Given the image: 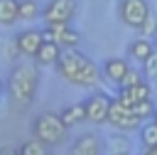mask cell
Returning <instances> with one entry per match:
<instances>
[{
    "label": "cell",
    "instance_id": "obj_1",
    "mask_svg": "<svg viewBox=\"0 0 157 155\" xmlns=\"http://www.w3.org/2000/svg\"><path fill=\"white\" fill-rule=\"evenodd\" d=\"M56 69L61 74V79H66L74 86H83V89H93L98 86L103 71H98V66L81 52H76L74 47L61 49V57L56 62Z\"/></svg>",
    "mask_w": 157,
    "mask_h": 155
},
{
    "label": "cell",
    "instance_id": "obj_2",
    "mask_svg": "<svg viewBox=\"0 0 157 155\" xmlns=\"http://www.w3.org/2000/svg\"><path fill=\"white\" fill-rule=\"evenodd\" d=\"M37 69L32 64H17L7 81H5V91H7V101L12 108H25L32 103L34 93H37Z\"/></svg>",
    "mask_w": 157,
    "mask_h": 155
},
{
    "label": "cell",
    "instance_id": "obj_3",
    "mask_svg": "<svg viewBox=\"0 0 157 155\" xmlns=\"http://www.w3.org/2000/svg\"><path fill=\"white\" fill-rule=\"evenodd\" d=\"M66 123L61 118V113H52V111H44L39 113L34 121H32V135L44 145V148H52V145H59L66 135Z\"/></svg>",
    "mask_w": 157,
    "mask_h": 155
},
{
    "label": "cell",
    "instance_id": "obj_4",
    "mask_svg": "<svg viewBox=\"0 0 157 155\" xmlns=\"http://www.w3.org/2000/svg\"><path fill=\"white\" fill-rule=\"evenodd\" d=\"M108 123H110V125H115V128H120V130H135V128H140V125H142V118L137 116L135 106H128V103H123V101L115 96V98H113V103H110Z\"/></svg>",
    "mask_w": 157,
    "mask_h": 155
},
{
    "label": "cell",
    "instance_id": "obj_5",
    "mask_svg": "<svg viewBox=\"0 0 157 155\" xmlns=\"http://www.w3.org/2000/svg\"><path fill=\"white\" fill-rule=\"evenodd\" d=\"M118 17L123 20V25L140 30L150 17V5L147 0H118Z\"/></svg>",
    "mask_w": 157,
    "mask_h": 155
},
{
    "label": "cell",
    "instance_id": "obj_6",
    "mask_svg": "<svg viewBox=\"0 0 157 155\" xmlns=\"http://www.w3.org/2000/svg\"><path fill=\"white\" fill-rule=\"evenodd\" d=\"M44 39H52V42H59L61 47H76L81 42V34L76 30L69 27V22H52L42 30Z\"/></svg>",
    "mask_w": 157,
    "mask_h": 155
},
{
    "label": "cell",
    "instance_id": "obj_7",
    "mask_svg": "<svg viewBox=\"0 0 157 155\" xmlns=\"http://www.w3.org/2000/svg\"><path fill=\"white\" fill-rule=\"evenodd\" d=\"M74 10H76V2L74 0H49L42 7V15L39 17L47 25H52V22H69L71 15H74Z\"/></svg>",
    "mask_w": 157,
    "mask_h": 155
},
{
    "label": "cell",
    "instance_id": "obj_8",
    "mask_svg": "<svg viewBox=\"0 0 157 155\" xmlns=\"http://www.w3.org/2000/svg\"><path fill=\"white\" fill-rule=\"evenodd\" d=\"M86 118L91 123H108V113H110V103L113 98L105 96V93H93L88 96L86 101Z\"/></svg>",
    "mask_w": 157,
    "mask_h": 155
},
{
    "label": "cell",
    "instance_id": "obj_9",
    "mask_svg": "<svg viewBox=\"0 0 157 155\" xmlns=\"http://www.w3.org/2000/svg\"><path fill=\"white\" fill-rule=\"evenodd\" d=\"M42 42H44V34H42L39 30H25V32L17 34L15 47H17L20 54H25V57H34V54L39 52Z\"/></svg>",
    "mask_w": 157,
    "mask_h": 155
},
{
    "label": "cell",
    "instance_id": "obj_10",
    "mask_svg": "<svg viewBox=\"0 0 157 155\" xmlns=\"http://www.w3.org/2000/svg\"><path fill=\"white\" fill-rule=\"evenodd\" d=\"M101 71H103V79H105V81L120 86V81L125 79V74L130 71V64H128L125 59H120V57H113V59H105V62H103Z\"/></svg>",
    "mask_w": 157,
    "mask_h": 155
},
{
    "label": "cell",
    "instance_id": "obj_11",
    "mask_svg": "<svg viewBox=\"0 0 157 155\" xmlns=\"http://www.w3.org/2000/svg\"><path fill=\"white\" fill-rule=\"evenodd\" d=\"M118 98L128 106H137V103L150 98V86L145 81H140L135 86H118Z\"/></svg>",
    "mask_w": 157,
    "mask_h": 155
},
{
    "label": "cell",
    "instance_id": "obj_12",
    "mask_svg": "<svg viewBox=\"0 0 157 155\" xmlns=\"http://www.w3.org/2000/svg\"><path fill=\"white\" fill-rule=\"evenodd\" d=\"M59 57H61V44L52 42V39H44L42 47H39V52L34 54V59H37L39 66H52V64L59 62Z\"/></svg>",
    "mask_w": 157,
    "mask_h": 155
},
{
    "label": "cell",
    "instance_id": "obj_13",
    "mask_svg": "<svg viewBox=\"0 0 157 155\" xmlns=\"http://www.w3.org/2000/svg\"><path fill=\"white\" fill-rule=\"evenodd\" d=\"M71 153H78V155H98V153H101V140H98V135H93V133L81 135L78 140H74Z\"/></svg>",
    "mask_w": 157,
    "mask_h": 155
},
{
    "label": "cell",
    "instance_id": "obj_14",
    "mask_svg": "<svg viewBox=\"0 0 157 155\" xmlns=\"http://www.w3.org/2000/svg\"><path fill=\"white\" fill-rule=\"evenodd\" d=\"M152 49H155V47H152L150 37H140V39H135V42L128 44V54H130V59H135V62H140V64L150 57Z\"/></svg>",
    "mask_w": 157,
    "mask_h": 155
},
{
    "label": "cell",
    "instance_id": "obj_15",
    "mask_svg": "<svg viewBox=\"0 0 157 155\" xmlns=\"http://www.w3.org/2000/svg\"><path fill=\"white\" fill-rule=\"evenodd\" d=\"M61 118H64V123L71 128V125H76V123H81V121H88L86 118V103L81 101V103H71V106H66L64 111H61Z\"/></svg>",
    "mask_w": 157,
    "mask_h": 155
},
{
    "label": "cell",
    "instance_id": "obj_16",
    "mask_svg": "<svg viewBox=\"0 0 157 155\" xmlns=\"http://www.w3.org/2000/svg\"><path fill=\"white\" fill-rule=\"evenodd\" d=\"M20 17V2L17 0H0V22L12 25Z\"/></svg>",
    "mask_w": 157,
    "mask_h": 155
},
{
    "label": "cell",
    "instance_id": "obj_17",
    "mask_svg": "<svg viewBox=\"0 0 157 155\" xmlns=\"http://www.w3.org/2000/svg\"><path fill=\"white\" fill-rule=\"evenodd\" d=\"M140 143H142L145 148L157 145V121H155V118H150L147 123L140 125Z\"/></svg>",
    "mask_w": 157,
    "mask_h": 155
},
{
    "label": "cell",
    "instance_id": "obj_18",
    "mask_svg": "<svg viewBox=\"0 0 157 155\" xmlns=\"http://www.w3.org/2000/svg\"><path fill=\"white\" fill-rule=\"evenodd\" d=\"M39 15H42V10L34 0H20V17L22 20H34Z\"/></svg>",
    "mask_w": 157,
    "mask_h": 155
},
{
    "label": "cell",
    "instance_id": "obj_19",
    "mask_svg": "<svg viewBox=\"0 0 157 155\" xmlns=\"http://www.w3.org/2000/svg\"><path fill=\"white\" fill-rule=\"evenodd\" d=\"M142 71L147 79H157V49H152L150 57L142 62Z\"/></svg>",
    "mask_w": 157,
    "mask_h": 155
},
{
    "label": "cell",
    "instance_id": "obj_20",
    "mask_svg": "<svg viewBox=\"0 0 157 155\" xmlns=\"http://www.w3.org/2000/svg\"><path fill=\"white\" fill-rule=\"evenodd\" d=\"M20 153H22V155H42V153H44V145L34 138V140L22 143V145H20Z\"/></svg>",
    "mask_w": 157,
    "mask_h": 155
},
{
    "label": "cell",
    "instance_id": "obj_21",
    "mask_svg": "<svg viewBox=\"0 0 157 155\" xmlns=\"http://www.w3.org/2000/svg\"><path fill=\"white\" fill-rule=\"evenodd\" d=\"M135 111H137V116L142 118V121H150V118H155V106H152V101L147 98V101H142V103H137L135 106Z\"/></svg>",
    "mask_w": 157,
    "mask_h": 155
},
{
    "label": "cell",
    "instance_id": "obj_22",
    "mask_svg": "<svg viewBox=\"0 0 157 155\" xmlns=\"http://www.w3.org/2000/svg\"><path fill=\"white\" fill-rule=\"evenodd\" d=\"M140 81H145V71L130 69V71L125 74V79L120 81V86H135V84H140Z\"/></svg>",
    "mask_w": 157,
    "mask_h": 155
},
{
    "label": "cell",
    "instance_id": "obj_23",
    "mask_svg": "<svg viewBox=\"0 0 157 155\" xmlns=\"http://www.w3.org/2000/svg\"><path fill=\"white\" fill-rule=\"evenodd\" d=\"M140 34L142 37H152V34H157V17L150 12V17L145 20V25L140 27Z\"/></svg>",
    "mask_w": 157,
    "mask_h": 155
},
{
    "label": "cell",
    "instance_id": "obj_24",
    "mask_svg": "<svg viewBox=\"0 0 157 155\" xmlns=\"http://www.w3.org/2000/svg\"><path fill=\"white\" fill-rule=\"evenodd\" d=\"M108 145H110V150H118V153H128L130 150V143L123 140V138H110Z\"/></svg>",
    "mask_w": 157,
    "mask_h": 155
},
{
    "label": "cell",
    "instance_id": "obj_25",
    "mask_svg": "<svg viewBox=\"0 0 157 155\" xmlns=\"http://www.w3.org/2000/svg\"><path fill=\"white\" fill-rule=\"evenodd\" d=\"M145 153H147V155H157V145H150V148H145Z\"/></svg>",
    "mask_w": 157,
    "mask_h": 155
},
{
    "label": "cell",
    "instance_id": "obj_26",
    "mask_svg": "<svg viewBox=\"0 0 157 155\" xmlns=\"http://www.w3.org/2000/svg\"><path fill=\"white\" fill-rule=\"evenodd\" d=\"M155 121H157V111H155Z\"/></svg>",
    "mask_w": 157,
    "mask_h": 155
}]
</instances>
